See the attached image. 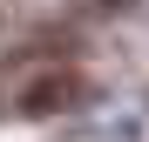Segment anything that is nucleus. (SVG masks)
Masks as SVG:
<instances>
[{
    "label": "nucleus",
    "mask_w": 149,
    "mask_h": 142,
    "mask_svg": "<svg viewBox=\"0 0 149 142\" xmlns=\"http://www.w3.org/2000/svg\"><path fill=\"white\" fill-rule=\"evenodd\" d=\"M7 68H27V81H20V95H14V108H20V115H61V108H81V102H88L81 68H68V61L34 68V61H20V54H14Z\"/></svg>",
    "instance_id": "1"
},
{
    "label": "nucleus",
    "mask_w": 149,
    "mask_h": 142,
    "mask_svg": "<svg viewBox=\"0 0 149 142\" xmlns=\"http://www.w3.org/2000/svg\"><path fill=\"white\" fill-rule=\"evenodd\" d=\"M74 7H81V14H129L136 0H74Z\"/></svg>",
    "instance_id": "2"
}]
</instances>
